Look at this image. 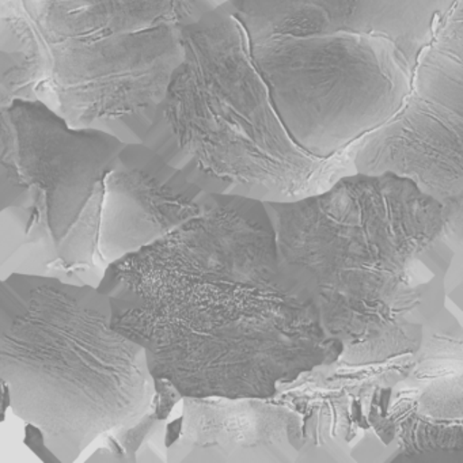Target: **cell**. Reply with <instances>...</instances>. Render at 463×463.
<instances>
[{
  "label": "cell",
  "mask_w": 463,
  "mask_h": 463,
  "mask_svg": "<svg viewBox=\"0 0 463 463\" xmlns=\"http://www.w3.org/2000/svg\"><path fill=\"white\" fill-rule=\"evenodd\" d=\"M99 288L113 327L183 397L270 398L343 354L313 279L281 259L259 200L208 192L200 215L115 262Z\"/></svg>",
  "instance_id": "1"
},
{
  "label": "cell",
  "mask_w": 463,
  "mask_h": 463,
  "mask_svg": "<svg viewBox=\"0 0 463 463\" xmlns=\"http://www.w3.org/2000/svg\"><path fill=\"white\" fill-rule=\"evenodd\" d=\"M208 192L143 143L72 127L42 99L0 108V279L99 288L115 262L204 211Z\"/></svg>",
  "instance_id": "2"
},
{
  "label": "cell",
  "mask_w": 463,
  "mask_h": 463,
  "mask_svg": "<svg viewBox=\"0 0 463 463\" xmlns=\"http://www.w3.org/2000/svg\"><path fill=\"white\" fill-rule=\"evenodd\" d=\"M264 204L281 259L316 284L340 360L367 364L419 351L447 310L454 245L440 203L392 173H354L322 194Z\"/></svg>",
  "instance_id": "3"
},
{
  "label": "cell",
  "mask_w": 463,
  "mask_h": 463,
  "mask_svg": "<svg viewBox=\"0 0 463 463\" xmlns=\"http://www.w3.org/2000/svg\"><path fill=\"white\" fill-rule=\"evenodd\" d=\"M0 379L45 462L115 443L158 392L145 346L113 327L105 292L20 273L0 284Z\"/></svg>",
  "instance_id": "4"
},
{
  "label": "cell",
  "mask_w": 463,
  "mask_h": 463,
  "mask_svg": "<svg viewBox=\"0 0 463 463\" xmlns=\"http://www.w3.org/2000/svg\"><path fill=\"white\" fill-rule=\"evenodd\" d=\"M183 42L185 58L143 145L191 183L210 194L289 203L354 175L292 139L229 0L186 26Z\"/></svg>",
  "instance_id": "5"
},
{
  "label": "cell",
  "mask_w": 463,
  "mask_h": 463,
  "mask_svg": "<svg viewBox=\"0 0 463 463\" xmlns=\"http://www.w3.org/2000/svg\"><path fill=\"white\" fill-rule=\"evenodd\" d=\"M227 0H0L42 43L48 78L40 99L72 127L143 143L173 72L184 29Z\"/></svg>",
  "instance_id": "6"
},
{
  "label": "cell",
  "mask_w": 463,
  "mask_h": 463,
  "mask_svg": "<svg viewBox=\"0 0 463 463\" xmlns=\"http://www.w3.org/2000/svg\"><path fill=\"white\" fill-rule=\"evenodd\" d=\"M357 173L413 181L447 213L463 208V63L430 43L397 115L354 151Z\"/></svg>",
  "instance_id": "7"
},
{
  "label": "cell",
  "mask_w": 463,
  "mask_h": 463,
  "mask_svg": "<svg viewBox=\"0 0 463 463\" xmlns=\"http://www.w3.org/2000/svg\"><path fill=\"white\" fill-rule=\"evenodd\" d=\"M413 354L367 364L337 359L278 384L273 400L302 417L298 463H392L397 428L390 417L392 387Z\"/></svg>",
  "instance_id": "8"
},
{
  "label": "cell",
  "mask_w": 463,
  "mask_h": 463,
  "mask_svg": "<svg viewBox=\"0 0 463 463\" xmlns=\"http://www.w3.org/2000/svg\"><path fill=\"white\" fill-rule=\"evenodd\" d=\"M389 413L400 446L392 463H463V327L449 310L392 387Z\"/></svg>",
  "instance_id": "9"
},
{
  "label": "cell",
  "mask_w": 463,
  "mask_h": 463,
  "mask_svg": "<svg viewBox=\"0 0 463 463\" xmlns=\"http://www.w3.org/2000/svg\"><path fill=\"white\" fill-rule=\"evenodd\" d=\"M165 427L167 463H298L302 417L273 398L192 397Z\"/></svg>",
  "instance_id": "10"
},
{
  "label": "cell",
  "mask_w": 463,
  "mask_h": 463,
  "mask_svg": "<svg viewBox=\"0 0 463 463\" xmlns=\"http://www.w3.org/2000/svg\"><path fill=\"white\" fill-rule=\"evenodd\" d=\"M455 0H229L249 42L352 32L381 34L421 56Z\"/></svg>",
  "instance_id": "11"
},
{
  "label": "cell",
  "mask_w": 463,
  "mask_h": 463,
  "mask_svg": "<svg viewBox=\"0 0 463 463\" xmlns=\"http://www.w3.org/2000/svg\"><path fill=\"white\" fill-rule=\"evenodd\" d=\"M48 78L42 43L23 15L0 9V108L40 99Z\"/></svg>",
  "instance_id": "12"
},
{
  "label": "cell",
  "mask_w": 463,
  "mask_h": 463,
  "mask_svg": "<svg viewBox=\"0 0 463 463\" xmlns=\"http://www.w3.org/2000/svg\"><path fill=\"white\" fill-rule=\"evenodd\" d=\"M447 216L451 226L454 254L444 280L446 307L463 327V208Z\"/></svg>",
  "instance_id": "13"
}]
</instances>
